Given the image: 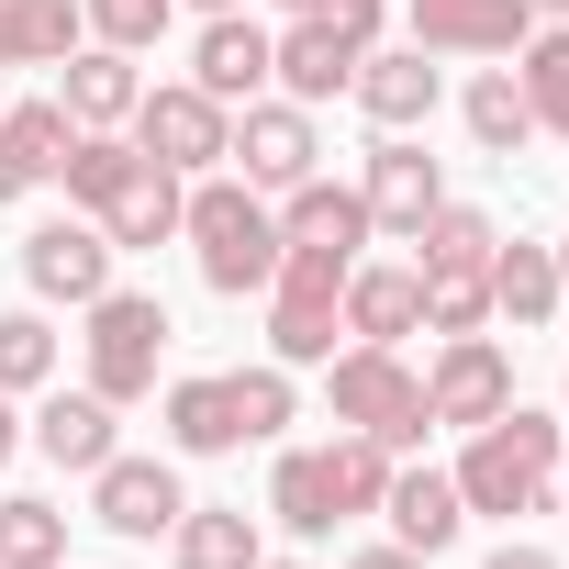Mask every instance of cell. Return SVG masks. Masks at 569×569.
<instances>
[{"mask_svg": "<svg viewBox=\"0 0 569 569\" xmlns=\"http://www.w3.org/2000/svg\"><path fill=\"white\" fill-rule=\"evenodd\" d=\"M358 34L347 23H325V12H291V34L268 46V90L279 101H302V112H325V101H347V79H358Z\"/></svg>", "mask_w": 569, "mask_h": 569, "instance_id": "30bf717a", "label": "cell"}, {"mask_svg": "<svg viewBox=\"0 0 569 569\" xmlns=\"http://www.w3.org/2000/svg\"><path fill=\"white\" fill-rule=\"evenodd\" d=\"M134 157H157V168H179V179H201V168H223V146H234V112L212 101V90H190V79H157L146 101H134Z\"/></svg>", "mask_w": 569, "mask_h": 569, "instance_id": "8992f818", "label": "cell"}, {"mask_svg": "<svg viewBox=\"0 0 569 569\" xmlns=\"http://www.w3.org/2000/svg\"><path fill=\"white\" fill-rule=\"evenodd\" d=\"M179 234H190V257H201V279H212L223 302H257L268 279H279V212H268V190H246L234 168H201V179H190Z\"/></svg>", "mask_w": 569, "mask_h": 569, "instance_id": "7a4b0ae2", "label": "cell"}, {"mask_svg": "<svg viewBox=\"0 0 569 569\" xmlns=\"http://www.w3.org/2000/svg\"><path fill=\"white\" fill-rule=\"evenodd\" d=\"M347 101H358L380 134H413V123H436L447 79H436V57H425V46H369V57H358V79H347Z\"/></svg>", "mask_w": 569, "mask_h": 569, "instance_id": "4fadbf2b", "label": "cell"}, {"mask_svg": "<svg viewBox=\"0 0 569 569\" xmlns=\"http://www.w3.org/2000/svg\"><path fill=\"white\" fill-rule=\"evenodd\" d=\"M268 23H246V12H212L201 34H190V90H212L223 112H246L257 90H268Z\"/></svg>", "mask_w": 569, "mask_h": 569, "instance_id": "2e32d148", "label": "cell"}, {"mask_svg": "<svg viewBox=\"0 0 569 569\" xmlns=\"http://www.w3.org/2000/svg\"><path fill=\"white\" fill-rule=\"evenodd\" d=\"M79 146V123H68V101H0V157H12L34 190L57 179V157Z\"/></svg>", "mask_w": 569, "mask_h": 569, "instance_id": "83f0119b", "label": "cell"}, {"mask_svg": "<svg viewBox=\"0 0 569 569\" xmlns=\"http://www.w3.org/2000/svg\"><path fill=\"white\" fill-rule=\"evenodd\" d=\"M380 525H391V547H413V558H447V547L469 536V502H458V480H447V469H391V491H380Z\"/></svg>", "mask_w": 569, "mask_h": 569, "instance_id": "ac0fdd59", "label": "cell"}, {"mask_svg": "<svg viewBox=\"0 0 569 569\" xmlns=\"http://www.w3.org/2000/svg\"><path fill=\"white\" fill-rule=\"evenodd\" d=\"M157 425H168V447H179V458H234V447H246V425H234V380H223V369L168 380Z\"/></svg>", "mask_w": 569, "mask_h": 569, "instance_id": "44dd1931", "label": "cell"}, {"mask_svg": "<svg viewBox=\"0 0 569 569\" xmlns=\"http://www.w3.org/2000/svg\"><path fill=\"white\" fill-rule=\"evenodd\" d=\"M112 257H123V246H112L90 212H57V223H34V234H23V291H34V302L90 313V302L112 291Z\"/></svg>", "mask_w": 569, "mask_h": 569, "instance_id": "ba28073f", "label": "cell"}, {"mask_svg": "<svg viewBox=\"0 0 569 569\" xmlns=\"http://www.w3.org/2000/svg\"><path fill=\"white\" fill-rule=\"evenodd\" d=\"M123 179H134V134H79V146L57 157V190H68V212H101Z\"/></svg>", "mask_w": 569, "mask_h": 569, "instance_id": "4dcf8cb0", "label": "cell"}, {"mask_svg": "<svg viewBox=\"0 0 569 569\" xmlns=\"http://www.w3.org/2000/svg\"><path fill=\"white\" fill-rule=\"evenodd\" d=\"M57 101H68V123H79V134H123V123H134V101H146V79H134V57H123V46H79V57L57 68Z\"/></svg>", "mask_w": 569, "mask_h": 569, "instance_id": "ffe728a7", "label": "cell"}, {"mask_svg": "<svg viewBox=\"0 0 569 569\" xmlns=\"http://www.w3.org/2000/svg\"><path fill=\"white\" fill-rule=\"evenodd\" d=\"M347 569H436V558H413V547H358Z\"/></svg>", "mask_w": 569, "mask_h": 569, "instance_id": "ab89813d", "label": "cell"}, {"mask_svg": "<svg viewBox=\"0 0 569 569\" xmlns=\"http://www.w3.org/2000/svg\"><path fill=\"white\" fill-rule=\"evenodd\" d=\"M168 547H179V569H257V558H268V536H257L246 502H190V513L168 525Z\"/></svg>", "mask_w": 569, "mask_h": 569, "instance_id": "484cf974", "label": "cell"}, {"mask_svg": "<svg viewBox=\"0 0 569 569\" xmlns=\"http://www.w3.org/2000/svg\"><path fill=\"white\" fill-rule=\"evenodd\" d=\"M179 212H190V179H179V168H157V157H134V179H123L90 223H101L112 246H168V234H179Z\"/></svg>", "mask_w": 569, "mask_h": 569, "instance_id": "7402d4cb", "label": "cell"}, {"mask_svg": "<svg viewBox=\"0 0 569 569\" xmlns=\"http://www.w3.org/2000/svg\"><path fill=\"white\" fill-rule=\"evenodd\" d=\"M223 380H234V425H246V447H279V436H291L302 391H291V369H279V358H257V369H223Z\"/></svg>", "mask_w": 569, "mask_h": 569, "instance_id": "1f68e13d", "label": "cell"}, {"mask_svg": "<svg viewBox=\"0 0 569 569\" xmlns=\"http://www.w3.org/2000/svg\"><path fill=\"white\" fill-rule=\"evenodd\" d=\"M325 23H347L358 46H380V0H325Z\"/></svg>", "mask_w": 569, "mask_h": 569, "instance_id": "74e56055", "label": "cell"}, {"mask_svg": "<svg viewBox=\"0 0 569 569\" xmlns=\"http://www.w3.org/2000/svg\"><path fill=\"white\" fill-rule=\"evenodd\" d=\"M558 458H569V425L558 413H536V402H502L491 425H469V447H458V502L469 513H547V491H558Z\"/></svg>", "mask_w": 569, "mask_h": 569, "instance_id": "6da1fadb", "label": "cell"}, {"mask_svg": "<svg viewBox=\"0 0 569 569\" xmlns=\"http://www.w3.org/2000/svg\"><path fill=\"white\" fill-rule=\"evenodd\" d=\"M336 313H347V347H402V336H425V279H413V257H358Z\"/></svg>", "mask_w": 569, "mask_h": 569, "instance_id": "5bb4252c", "label": "cell"}, {"mask_svg": "<svg viewBox=\"0 0 569 569\" xmlns=\"http://www.w3.org/2000/svg\"><path fill=\"white\" fill-rule=\"evenodd\" d=\"M458 112H469V146H480V157H513V146H536V112H525V79H513V68H480Z\"/></svg>", "mask_w": 569, "mask_h": 569, "instance_id": "f1b7e54d", "label": "cell"}, {"mask_svg": "<svg viewBox=\"0 0 569 569\" xmlns=\"http://www.w3.org/2000/svg\"><path fill=\"white\" fill-rule=\"evenodd\" d=\"M502 402H513V358H502V336H447L436 369H425V413L469 436V425H491Z\"/></svg>", "mask_w": 569, "mask_h": 569, "instance_id": "8fae6325", "label": "cell"}, {"mask_svg": "<svg viewBox=\"0 0 569 569\" xmlns=\"http://www.w3.org/2000/svg\"><path fill=\"white\" fill-rule=\"evenodd\" d=\"M90 12V46H123V57H146L168 23H179V0H79Z\"/></svg>", "mask_w": 569, "mask_h": 569, "instance_id": "8d00e7d4", "label": "cell"}, {"mask_svg": "<svg viewBox=\"0 0 569 569\" xmlns=\"http://www.w3.org/2000/svg\"><path fill=\"white\" fill-rule=\"evenodd\" d=\"M547 257H558V291H569V234H558V246H547Z\"/></svg>", "mask_w": 569, "mask_h": 569, "instance_id": "7bdbcfd3", "label": "cell"}, {"mask_svg": "<svg viewBox=\"0 0 569 569\" xmlns=\"http://www.w3.org/2000/svg\"><path fill=\"white\" fill-rule=\"evenodd\" d=\"M525 12H536V23H547V12H569V0H525Z\"/></svg>", "mask_w": 569, "mask_h": 569, "instance_id": "ee69618b", "label": "cell"}, {"mask_svg": "<svg viewBox=\"0 0 569 569\" xmlns=\"http://www.w3.org/2000/svg\"><path fill=\"white\" fill-rule=\"evenodd\" d=\"M179 513H190V491H179V469H168V458H123V447H112V458L90 469V525H112V536L157 547Z\"/></svg>", "mask_w": 569, "mask_h": 569, "instance_id": "9c48e42d", "label": "cell"}, {"mask_svg": "<svg viewBox=\"0 0 569 569\" xmlns=\"http://www.w3.org/2000/svg\"><path fill=\"white\" fill-rule=\"evenodd\" d=\"M12 458H23V402L0 391V469H12Z\"/></svg>", "mask_w": 569, "mask_h": 569, "instance_id": "60d3db41", "label": "cell"}, {"mask_svg": "<svg viewBox=\"0 0 569 569\" xmlns=\"http://www.w3.org/2000/svg\"><path fill=\"white\" fill-rule=\"evenodd\" d=\"M268 525H291V536H336V525H347V491H336V458H325V447H279V469H268Z\"/></svg>", "mask_w": 569, "mask_h": 569, "instance_id": "603a6c76", "label": "cell"}, {"mask_svg": "<svg viewBox=\"0 0 569 569\" xmlns=\"http://www.w3.org/2000/svg\"><path fill=\"white\" fill-rule=\"evenodd\" d=\"M480 569H558V558H547V547H525V536H502V547H491Z\"/></svg>", "mask_w": 569, "mask_h": 569, "instance_id": "f35d334b", "label": "cell"}, {"mask_svg": "<svg viewBox=\"0 0 569 569\" xmlns=\"http://www.w3.org/2000/svg\"><path fill=\"white\" fill-rule=\"evenodd\" d=\"M90 391L101 402H146L157 391V358H168V302L157 291H123V279H112V291L90 302Z\"/></svg>", "mask_w": 569, "mask_h": 569, "instance_id": "5b68a950", "label": "cell"}, {"mask_svg": "<svg viewBox=\"0 0 569 569\" xmlns=\"http://www.w3.org/2000/svg\"><path fill=\"white\" fill-rule=\"evenodd\" d=\"M57 380V325L23 302V313H0V391H12V402H34Z\"/></svg>", "mask_w": 569, "mask_h": 569, "instance_id": "836d02e7", "label": "cell"}, {"mask_svg": "<svg viewBox=\"0 0 569 569\" xmlns=\"http://www.w3.org/2000/svg\"><path fill=\"white\" fill-rule=\"evenodd\" d=\"M347 268L358 257H336V246H279V279H268V358L279 369H325L336 358V336H347Z\"/></svg>", "mask_w": 569, "mask_h": 569, "instance_id": "3957f363", "label": "cell"}, {"mask_svg": "<svg viewBox=\"0 0 569 569\" xmlns=\"http://www.w3.org/2000/svg\"><path fill=\"white\" fill-rule=\"evenodd\" d=\"M0 569H68V513L34 502V491H12V502H0Z\"/></svg>", "mask_w": 569, "mask_h": 569, "instance_id": "d6a6232c", "label": "cell"}, {"mask_svg": "<svg viewBox=\"0 0 569 569\" xmlns=\"http://www.w3.org/2000/svg\"><path fill=\"white\" fill-rule=\"evenodd\" d=\"M223 168L246 179V190H302L313 168H325V146H313V112L302 101H279V90H257L246 112H234V146H223Z\"/></svg>", "mask_w": 569, "mask_h": 569, "instance_id": "52a82bcc", "label": "cell"}, {"mask_svg": "<svg viewBox=\"0 0 569 569\" xmlns=\"http://www.w3.org/2000/svg\"><path fill=\"white\" fill-rule=\"evenodd\" d=\"M179 12H201V23H212V12H246V0H179Z\"/></svg>", "mask_w": 569, "mask_h": 569, "instance_id": "b9f144b4", "label": "cell"}, {"mask_svg": "<svg viewBox=\"0 0 569 569\" xmlns=\"http://www.w3.org/2000/svg\"><path fill=\"white\" fill-rule=\"evenodd\" d=\"M112 425H123V402H101V391L79 380V391H46V402L23 413V447H46V458H57L68 480H90V469H101V458L123 447Z\"/></svg>", "mask_w": 569, "mask_h": 569, "instance_id": "9a60e30c", "label": "cell"}, {"mask_svg": "<svg viewBox=\"0 0 569 569\" xmlns=\"http://www.w3.org/2000/svg\"><path fill=\"white\" fill-rule=\"evenodd\" d=\"M425 279V268H413ZM491 325V268H458V279H425V336H480Z\"/></svg>", "mask_w": 569, "mask_h": 569, "instance_id": "e575fe53", "label": "cell"}, {"mask_svg": "<svg viewBox=\"0 0 569 569\" xmlns=\"http://www.w3.org/2000/svg\"><path fill=\"white\" fill-rule=\"evenodd\" d=\"M279 212V246H336V257H369V201H358V179H302V190H279L268 201Z\"/></svg>", "mask_w": 569, "mask_h": 569, "instance_id": "d6986e66", "label": "cell"}, {"mask_svg": "<svg viewBox=\"0 0 569 569\" xmlns=\"http://www.w3.org/2000/svg\"><path fill=\"white\" fill-rule=\"evenodd\" d=\"M90 46L79 0H0V68H68Z\"/></svg>", "mask_w": 569, "mask_h": 569, "instance_id": "d4e9b609", "label": "cell"}, {"mask_svg": "<svg viewBox=\"0 0 569 569\" xmlns=\"http://www.w3.org/2000/svg\"><path fill=\"white\" fill-rule=\"evenodd\" d=\"M279 12H325V0H279Z\"/></svg>", "mask_w": 569, "mask_h": 569, "instance_id": "f6af8a7d", "label": "cell"}, {"mask_svg": "<svg viewBox=\"0 0 569 569\" xmlns=\"http://www.w3.org/2000/svg\"><path fill=\"white\" fill-rule=\"evenodd\" d=\"M558 302H569V291H558V257H547L536 234H502V246H491V313H502L513 336H536Z\"/></svg>", "mask_w": 569, "mask_h": 569, "instance_id": "cb8c5ba5", "label": "cell"}, {"mask_svg": "<svg viewBox=\"0 0 569 569\" xmlns=\"http://www.w3.org/2000/svg\"><path fill=\"white\" fill-rule=\"evenodd\" d=\"M257 569H302V558H257Z\"/></svg>", "mask_w": 569, "mask_h": 569, "instance_id": "bcb514c9", "label": "cell"}, {"mask_svg": "<svg viewBox=\"0 0 569 569\" xmlns=\"http://www.w3.org/2000/svg\"><path fill=\"white\" fill-rule=\"evenodd\" d=\"M358 201H369V234H402V246H413V223L447 201V168H436L413 134H380L369 168H358Z\"/></svg>", "mask_w": 569, "mask_h": 569, "instance_id": "7c38bea8", "label": "cell"}, {"mask_svg": "<svg viewBox=\"0 0 569 569\" xmlns=\"http://www.w3.org/2000/svg\"><path fill=\"white\" fill-rule=\"evenodd\" d=\"M513 79H525L536 134H569V23H536V34L513 46Z\"/></svg>", "mask_w": 569, "mask_h": 569, "instance_id": "f546056e", "label": "cell"}, {"mask_svg": "<svg viewBox=\"0 0 569 569\" xmlns=\"http://www.w3.org/2000/svg\"><path fill=\"white\" fill-rule=\"evenodd\" d=\"M325 458H336V491H347V513H380V491H391V469H402V458H391L380 436H347V425H336V447H325Z\"/></svg>", "mask_w": 569, "mask_h": 569, "instance_id": "d590c367", "label": "cell"}, {"mask_svg": "<svg viewBox=\"0 0 569 569\" xmlns=\"http://www.w3.org/2000/svg\"><path fill=\"white\" fill-rule=\"evenodd\" d=\"M325 402H336L347 436H380L391 458L436 436V413H425V369H402V347H336V358H325Z\"/></svg>", "mask_w": 569, "mask_h": 569, "instance_id": "277c9868", "label": "cell"}, {"mask_svg": "<svg viewBox=\"0 0 569 569\" xmlns=\"http://www.w3.org/2000/svg\"><path fill=\"white\" fill-rule=\"evenodd\" d=\"M491 246H502V223H491V212H469V201H436V212L413 223V268H425V279L491 268Z\"/></svg>", "mask_w": 569, "mask_h": 569, "instance_id": "4316f807", "label": "cell"}, {"mask_svg": "<svg viewBox=\"0 0 569 569\" xmlns=\"http://www.w3.org/2000/svg\"><path fill=\"white\" fill-rule=\"evenodd\" d=\"M536 34L525 0H413V46L425 57H513Z\"/></svg>", "mask_w": 569, "mask_h": 569, "instance_id": "e0dca14e", "label": "cell"}]
</instances>
